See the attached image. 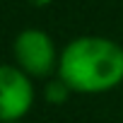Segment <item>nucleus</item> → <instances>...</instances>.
Instances as JSON below:
<instances>
[{
	"mask_svg": "<svg viewBox=\"0 0 123 123\" xmlns=\"http://www.w3.org/2000/svg\"><path fill=\"white\" fill-rule=\"evenodd\" d=\"M12 58L22 73H27L31 80H43L58 73L60 53L55 51L53 39L41 29H24L12 41Z\"/></svg>",
	"mask_w": 123,
	"mask_h": 123,
	"instance_id": "f03ea898",
	"label": "nucleus"
},
{
	"mask_svg": "<svg viewBox=\"0 0 123 123\" xmlns=\"http://www.w3.org/2000/svg\"><path fill=\"white\" fill-rule=\"evenodd\" d=\"M19 123H24V121H19Z\"/></svg>",
	"mask_w": 123,
	"mask_h": 123,
	"instance_id": "39448f33",
	"label": "nucleus"
},
{
	"mask_svg": "<svg viewBox=\"0 0 123 123\" xmlns=\"http://www.w3.org/2000/svg\"><path fill=\"white\" fill-rule=\"evenodd\" d=\"M58 77L73 94H104L123 82V46L106 36H77L60 51Z\"/></svg>",
	"mask_w": 123,
	"mask_h": 123,
	"instance_id": "f257e3e1",
	"label": "nucleus"
},
{
	"mask_svg": "<svg viewBox=\"0 0 123 123\" xmlns=\"http://www.w3.org/2000/svg\"><path fill=\"white\" fill-rule=\"evenodd\" d=\"M68 94H73V92L68 89V85L60 80V77L46 87V99H48V101H53V104H63V101L68 99Z\"/></svg>",
	"mask_w": 123,
	"mask_h": 123,
	"instance_id": "20e7f679",
	"label": "nucleus"
},
{
	"mask_svg": "<svg viewBox=\"0 0 123 123\" xmlns=\"http://www.w3.org/2000/svg\"><path fill=\"white\" fill-rule=\"evenodd\" d=\"M34 82L17 65L0 68V123H19L34 106Z\"/></svg>",
	"mask_w": 123,
	"mask_h": 123,
	"instance_id": "7ed1b4c3",
	"label": "nucleus"
}]
</instances>
